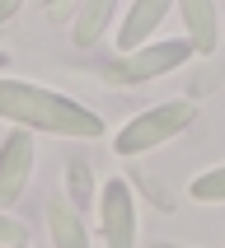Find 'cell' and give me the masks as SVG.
<instances>
[{
  "label": "cell",
  "instance_id": "6da1fadb",
  "mask_svg": "<svg viewBox=\"0 0 225 248\" xmlns=\"http://www.w3.org/2000/svg\"><path fill=\"white\" fill-rule=\"evenodd\" d=\"M0 117L24 131H47V136L66 140H98L103 136V117L94 108H84L80 98H66L42 84H24L0 75Z\"/></svg>",
  "mask_w": 225,
  "mask_h": 248
},
{
  "label": "cell",
  "instance_id": "5b68a950",
  "mask_svg": "<svg viewBox=\"0 0 225 248\" xmlns=\"http://www.w3.org/2000/svg\"><path fill=\"white\" fill-rule=\"evenodd\" d=\"M33 159H38V150H33V131L14 126L10 136H5V145H0V211H10L14 202L24 197L28 173H33Z\"/></svg>",
  "mask_w": 225,
  "mask_h": 248
},
{
  "label": "cell",
  "instance_id": "277c9868",
  "mask_svg": "<svg viewBox=\"0 0 225 248\" xmlns=\"http://www.w3.org/2000/svg\"><path fill=\"white\" fill-rule=\"evenodd\" d=\"M98 234L108 248H136V206L127 178H108L98 187Z\"/></svg>",
  "mask_w": 225,
  "mask_h": 248
},
{
  "label": "cell",
  "instance_id": "ba28073f",
  "mask_svg": "<svg viewBox=\"0 0 225 248\" xmlns=\"http://www.w3.org/2000/svg\"><path fill=\"white\" fill-rule=\"evenodd\" d=\"M47 234H52V248H94L89 230L80 220V206L70 197H52L47 202Z\"/></svg>",
  "mask_w": 225,
  "mask_h": 248
},
{
  "label": "cell",
  "instance_id": "7a4b0ae2",
  "mask_svg": "<svg viewBox=\"0 0 225 248\" xmlns=\"http://www.w3.org/2000/svg\"><path fill=\"white\" fill-rule=\"evenodd\" d=\"M193 122H197V103L193 98H164V103L136 112V117L112 136V150L127 155V159H131V155H145V150H160L164 140H174Z\"/></svg>",
  "mask_w": 225,
  "mask_h": 248
},
{
  "label": "cell",
  "instance_id": "3957f363",
  "mask_svg": "<svg viewBox=\"0 0 225 248\" xmlns=\"http://www.w3.org/2000/svg\"><path fill=\"white\" fill-rule=\"evenodd\" d=\"M188 56H193V42H188V38H155L150 47L108 61L103 80L117 84V89H127V84H145V80H160V75H169V70H178Z\"/></svg>",
  "mask_w": 225,
  "mask_h": 248
},
{
  "label": "cell",
  "instance_id": "9a60e30c",
  "mask_svg": "<svg viewBox=\"0 0 225 248\" xmlns=\"http://www.w3.org/2000/svg\"><path fill=\"white\" fill-rule=\"evenodd\" d=\"M160 248H169V244H160Z\"/></svg>",
  "mask_w": 225,
  "mask_h": 248
},
{
  "label": "cell",
  "instance_id": "8fae6325",
  "mask_svg": "<svg viewBox=\"0 0 225 248\" xmlns=\"http://www.w3.org/2000/svg\"><path fill=\"white\" fill-rule=\"evenodd\" d=\"M66 183H70V202H75V206H84V202H89V192H94V187H89V169H84V159H70Z\"/></svg>",
  "mask_w": 225,
  "mask_h": 248
},
{
  "label": "cell",
  "instance_id": "8992f818",
  "mask_svg": "<svg viewBox=\"0 0 225 248\" xmlns=\"http://www.w3.org/2000/svg\"><path fill=\"white\" fill-rule=\"evenodd\" d=\"M164 19H169V5H164V0H136V5L122 14V28H117V52L131 56V52H141V47H150Z\"/></svg>",
  "mask_w": 225,
  "mask_h": 248
},
{
  "label": "cell",
  "instance_id": "2e32d148",
  "mask_svg": "<svg viewBox=\"0 0 225 248\" xmlns=\"http://www.w3.org/2000/svg\"><path fill=\"white\" fill-rule=\"evenodd\" d=\"M19 248H28V244H19Z\"/></svg>",
  "mask_w": 225,
  "mask_h": 248
},
{
  "label": "cell",
  "instance_id": "5bb4252c",
  "mask_svg": "<svg viewBox=\"0 0 225 248\" xmlns=\"http://www.w3.org/2000/svg\"><path fill=\"white\" fill-rule=\"evenodd\" d=\"M5 66H10V56H5V52H0V70H5Z\"/></svg>",
  "mask_w": 225,
  "mask_h": 248
},
{
  "label": "cell",
  "instance_id": "52a82bcc",
  "mask_svg": "<svg viewBox=\"0 0 225 248\" xmlns=\"http://www.w3.org/2000/svg\"><path fill=\"white\" fill-rule=\"evenodd\" d=\"M178 19H183V38L193 42V52H216V42H221V10L211 0H183Z\"/></svg>",
  "mask_w": 225,
  "mask_h": 248
},
{
  "label": "cell",
  "instance_id": "7c38bea8",
  "mask_svg": "<svg viewBox=\"0 0 225 248\" xmlns=\"http://www.w3.org/2000/svg\"><path fill=\"white\" fill-rule=\"evenodd\" d=\"M24 225H19V220H14V216H5V211H0V248H19V244H24Z\"/></svg>",
  "mask_w": 225,
  "mask_h": 248
},
{
  "label": "cell",
  "instance_id": "30bf717a",
  "mask_svg": "<svg viewBox=\"0 0 225 248\" xmlns=\"http://www.w3.org/2000/svg\"><path fill=\"white\" fill-rule=\"evenodd\" d=\"M188 197L193 202H225V164L221 169H207V173H197L193 183H188Z\"/></svg>",
  "mask_w": 225,
  "mask_h": 248
},
{
  "label": "cell",
  "instance_id": "9c48e42d",
  "mask_svg": "<svg viewBox=\"0 0 225 248\" xmlns=\"http://www.w3.org/2000/svg\"><path fill=\"white\" fill-rule=\"evenodd\" d=\"M112 24V0H89L75 10V24H70V42L75 47H94Z\"/></svg>",
  "mask_w": 225,
  "mask_h": 248
},
{
  "label": "cell",
  "instance_id": "4fadbf2b",
  "mask_svg": "<svg viewBox=\"0 0 225 248\" xmlns=\"http://www.w3.org/2000/svg\"><path fill=\"white\" fill-rule=\"evenodd\" d=\"M14 14H19V0H0V24H10Z\"/></svg>",
  "mask_w": 225,
  "mask_h": 248
}]
</instances>
